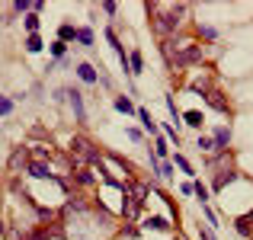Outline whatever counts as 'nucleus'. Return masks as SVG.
<instances>
[{
	"label": "nucleus",
	"instance_id": "16",
	"mask_svg": "<svg viewBox=\"0 0 253 240\" xmlns=\"http://www.w3.org/2000/svg\"><path fill=\"white\" fill-rule=\"evenodd\" d=\"M116 109H119V112H125V116H128V112H135V103H131L128 96H119V99H116Z\"/></svg>",
	"mask_w": 253,
	"mask_h": 240
},
{
	"label": "nucleus",
	"instance_id": "22",
	"mask_svg": "<svg viewBox=\"0 0 253 240\" xmlns=\"http://www.w3.org/2000/svg\"><path fill=\"white\" fill-rule=\"evenodd\" d=\"M209 103H211V106H215V109H218V112H228V103H224V99H221V96H218V93H209Z\"/></svg>",
	"mask_w": 253,
	"mask_h": 240
},
{
	"label": "nucleus",
	"instance_id": "23",
	"mask_svg": "<svg viewBox=\"0 0 253 240\" xmlns=\"http://www.w3.org/2000/svg\"><path fill=\"white\" fill-rule=\"evenodd\" d=\"M196 148H199V151H215V138H205V135H202V138L196 141Z\"/></svg>",
	"mask_w": 253,
	"mask_h": 240
},
{
	"label": "nucleus",
	"instance_id": "15",
	"mask_svg": "<svg viewBox=\"0 0 253 240\" xmlns=\"http://www.w3.org/2000/svg\"><path fill=\"white\" fill-rule=\"evenodd\" d=\"M26 51H29V55L42 51V39H39V32H36V36H29V39H26Z\"/></svg>",
	"mask_w": 253,
	"mask_h": 240
},
{
	"label": "nucleus",
	"instance_id": "9",
	"mask_svg": "<svg viewBox=\"0 0 253 240\" xmlns=\"http://www.w3.org/2000/svg\"><path fill=\"white\" fill-rule=\"evenodd\" d=\"M228 144H231V128L221 125V128L215 131V151H228Z\"/></svg>",
	"mask_w": 253,
	"mask_h": 240
},
{
	"label": "nucleus",
	"instance_id": "8",
	"mask_svg": "<svg viewBox=\"0 0 253 240\" xmlns=\"http://www.w3.org/2000/svg\"><path fill=\"white\" fill-rule=\"evenodd\" d=\"M234 179H237V173H234V170H221L215 179H211V189H215V192H221L224 186H228V183H234Z\"/></svg>",
	"mask_w": 253,
	"mask_h": 240
},
{
	"label": "nucleus",
	"instance_id": "10",
	"mask_svg": "<svg viewBox=\"0 0 253 240\" xmlns=\"http://www.w3.org/2000/svg\"><path fill=\"white\" fill-rule=\"evenodd\" d=\"M144 228H151V231H170V221H167V218H161V215H151V218H144Z\"/></svg>",
	"mask_w": 253,
	"mask_h": 240
},
{
	"label": "nucleus",
	"instance_id": "11",
	"mask_svg": "<svg viewBox=\"0 0 253 240\" xmlns=\"http://www.w3.org/2000/svg\"><path fill=\"white\" fill-rule=\"evenodd\" d=\"M77 77H81L84 83H96V71H93V64H77Z\"/></svg>",
	"mask_w": 253,
	"mask_h": 240
},
{
	"label": "nucleus",
	"instance_id": "30",
	"mask_svg": "<svg viewBox=\"0 0 253 240\" xmlns=\"http://www.w3.org/2000/svg\"><path fill=\"white\" fill-rule=\"evenodd\" d=\"M45 237H48V234H45V231H36V234H32L29 240H45Z\"/></svg>",
	"mask_w": 253,
	"mask_h": 240
},
{
	"label": "nucleus",
	"instance_id": "1",
	"mask_svg": "<svg viewBox=\"0 0 253 240\" xmlns=\"http://www.w3.org/2000/svg\"><path fill=\"white\" fill-rule=\"evenodd\" d=\"M148 13L157 19V29L161 32H173L179 26V13H183V6H161V3H154V6H148Z\"/></svg>",
	"mask_w": 253,
	"mask_h": 240
},
{
	"label": "nucleus",
	"instance_id": "12",
	"mask_svg": "<svg viewBox=\"0 0 253 240\" xmlns=\"http://www.w3.org/2000/svg\"><path fill=\"white\" fill-rule=\"evenodd\" d=\"M183 119H186V125H192V128H202V122H205V116L199 109H189V112H183Z\"/></svg>",
	"mask_w": 253,
	"mask_h": 240
},
{
	"label": "nucleus",
	"instance_id": "5",
	"mask_svg": "<svg viewBox=\"0 0 253 240\" xmlns=\"http://www.w3.org/2000/svg\"><path fill=\"white\" fill-rule=\"evenodd\" d=\"M26 170H29V176H36V179H55V183H61V186H64V179H58L55 173H51L45 163H39V160H36V163H29Z\"/></svg>",
	"mask_w": 253,
	"mask_h": 240
},
{
	"label": "nucleus",
	"instance_id": "17",
	"mask_svg": "<svg viewBox=\"0 0 253 240\" xmlns=\"http://www.w3.org/2000/svg\"><path fill=\"white\" fill-rule=\"evenodd\" d=\"M58 39H61V42H68V39H77V29L71 23H64L61 29H58Z\"/></svg>",
	"mask_w": 253,
	"mask_h": 240
},
{
	"label": "nucleus",
	"instance_id": "29",
	"mask_svg": "<svg viewBox=\"0 0 253 240\" xmlns=\"http://www.w3.org/2000/svg\"><path fill=\"white\" fill-rule=\"evenodd\" d=\"M199 234H202V240H215V234H211L209 228H202V231H199Z\"/></svg>",
	"mask_w": 253,
	"mask_h": 240
},
{
	"label": "nucleus",
	"instance_id": "24",
	"mask_svg": "<svg viewBox=\"0 0 253 240\" xmlns=\"http://www.w3.org/2000/svg\"><path fill=\"white\" fill-rule=\"evenodd\" d=\"M173 163H176V166H179V170H183V173H192V166H189V160H186L183 154H176V157H173Z\"/></svg>",
	"mask_w": 253,
	"mask_h": 240
},
{
	"label": "nucleus",
	"instance_id": "18",
	"mask_svg": "<svg viewBox=\"0 0 253 240\" xmlns=\"http://www.w3.org/2000/svg\"><path fill=\"white\" fill-rule=\"evenodd\" d=\"M154 154H157V160H164L170 154V144H167V138H157V148H154Z\"/></svg>",
	"mask_w": 253,
	"mask_h": 240
},
{
	"label": "nucleus",
	"instance_id": "26",
	"mask_svg": "<svg viewBox=\"0 0 253 240\" xmlns=\"http://www.w3.org/2000/svg\"><path fill=\"white\" fill-rule=\"evenodd\" d=\"M13 10H16V13H26V10H32V3H29V0H13Z\"/></svg>",
	"mask_w": 253,
	"mask_h": 240
},
{
	"label": "nucleus",
	"instance_id": "28",
	"mask_svg": "<svg viewBox=\"0 0 253 240\" xmlns=\"http://www.w3.org/2000/svg\"><path fill=\"white\" fill-rule=\"evenodd\" d=\"M77 183H84V186H90V183H93V176H90V173H86V170H81V173H77Z\"/></svg>",
	"mask_w": 253,
	"mask_h": 240
},
{
	"label": "nucleus",
	"instance_id": "14",
	"mask_svg": "<svg viewBox=\"0 0 253 240\" xmlns=\"http://www.w3.org/2000/svg\"><path fill=\"white\" fill-rule=\"evenodd\" d=\"M138 119H141V122H144V128H148L151 135H157V122H154V119H151V112H148V109H138Z\"/></svg>",
	"mask_w": 253,
	"mask_h": 240
},
{
	"label": "nucleus",
	"instance_id": "6",
	"mask_svg": "<svg viewBox=\"0 0 253 240\" xmlns=\"http://www.w3.org/2000/svg\"><path fill=\"white\" fill-rule=\"evenodd\" d=\"M64 96L71 99V106H74V116H77V119L84 122V119H86V109H84V96H81L77 90H64Z\"/></svg>",
	"mask_w": 253,
	"mask_h": 240
},
{
	"label": "nucleus",
	"instance_id": "13",
	"mask_svg": "<svg viewBox=\"0 0 253 240\" xmlns=\"http://www.w3.org/2000/svg\"><path fill=\"white\" fill-rule=\"evenodd\" d=\"M128 68H131V74H141V68H144L141 51H131V55H128Z\"/></svg>",
	"mask_w": 253,
	"mask_h": 240
},
{
	"label": "nucleus",
	"instance_id": "7",
	"mask_svg": "<svg viewBox=\"0 0 253 240\" xmlns=\"http://www.w3.org/2000/svg\"><path fill=\"white\" fill-rule=\"evenodd\" d=\"M234 228H237V234H241V237H253V211H247V215L237 218Z\"/></svg>",
	"mask_w": 253,
	"mask_h": 240
},
{
	"label": "nucleus",
	"instance_id": "19",
	"mask_svg": "<svg viewBox=\"0 0 253 240\" xmlns=\"http://www.w3.org/2000/svg\"><path fill=\"white\" fill-rule=\"evenodd\" d=\"M26 29H29V36H36V29H39V13H26Z\"/></svg>",
	"mask_w": 253,
	"mask_h": 240
},
{
	"label": "nucleus",
	"instance_id": "2",
	"mask_svg": "<svg viewBox=\"0 0 253 240\" xmlns=\"http://www.w3.org/2000/svg\"><path fill=\"white\" fill-rule=\"evenodd\" d=\"M122 189H125V199H128L122 211H125V218H135L138 211H141V205H144V196H148V189H144L141 183H125Z\"/></svg>",
	"mask_w": 253,
	"mask_h": 240
},
{
	"label": "nucleus",
	"instance_id": "20",
	"mask_svg": "<svg viewBox=\"0 0 253 240\" xmlns=\"http://www.w3.org/2000/svg\"><path fill=\"white\" fill-rule=\"evenodd\" d=\"M77 42H81V45H93V29H86V26L77 29Z\"/></svg>",
	"mask_w": 253,
	"mask_h": 240
},
{
	"label": "nucleus",
	"instance_id": "3",
	"mask_svg": "<svg viewBox=\"0 0 253 240\" xmlns=\"http://www.w3.org/2000/svg\"><path fill=\"white\" fill-rule=\"evenodd\" d=\"M71 151H74L81 160H86V163H96V160H99V151L93 148L86 138H74V141H71Z\"/></svg>",
	"mask_w": 253,
	"mask_h": 240
},
{
	"label": "nucleus",
	"instance_id": "21",
	"mask_svg": "<svg viewBox=\"0 0 253 240\" xmlns=\"http://www.w3.org/2000/svg\"><path fill=\"white\" fill-rule=\"evenodd\" d=\"M192 189H196V196H199V202H209V186H205V183H192Z\"/></svg>",
	"mask_w": 253,
	"mask_h": 240
},
{
	"label": "nucleus",
	"instance_id": "25",
	"mask_svg": "<svg viewBox=\"0 0 253 240\" xmlns=\"http://www.w3.org/2000/svg\"><path fill=\"white\" fill-rule=\"evenodd\" d=\"M10 112H13V99L0 96V116H10Z\"/></svg>",
	"mask_w": 253,
	"mask_h": 240
},
{
	"label": "nucleus",
	"instance_id": "4",
	"mask_svg": "<svg viewBox=\"0 0 253 240\" xmlns=\"http://www.w3.org/2000/svg\"><path fill=\"white\" fill-rule=\"evenodd\" d=\"M199 58H202V48H199V45H189V48H183V51H179V55L173 58L170 64H176V68H186V64L199 61Z\"/></svg>",
	"mask_w": 253,
	"mask_h": 240
},
{
	"label": "nucleus",
	"instance_id": "27",
	"mask_svg": "<svg viewBox=\"0 0 253 240\" xmlns=\"http://www.w3.org/2000/svg\"><path fill=\"white\" fill-rule=\"evenodd\" d=\"M64 48H68V45H64L61 39H58V42H51V55H55V58H61V55H64Z\"/></svg>",
	"mask_w": 253,
	"mask_h": 240
}]
</instances>
